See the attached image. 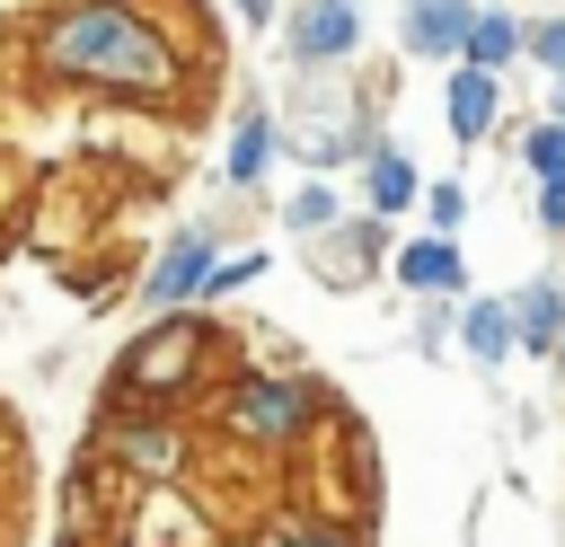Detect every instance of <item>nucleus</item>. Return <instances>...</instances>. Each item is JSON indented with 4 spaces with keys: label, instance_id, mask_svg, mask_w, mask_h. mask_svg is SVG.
<instances>
[{
    "label": "nucleus",
    "instance_id": "nucleus-1",
    "mask_svg": "<svg viewBox=\"0 0 565 547\" xmlns=\"http://www.w3.org/2000/svg\"><path fill=\"white\" fill-rule=\"evenodd\" d=\"M26 53L44 88H79L115 106H168L185 88V44L141 0H53Z\"/></svg>",
    "mask_w": 565,
    "mask_h": 547
},
{
    "label": "nucleus",
    "instance_id": "nucleus-2",
    "mask_svg": "<svg viewBox=\"0 0 565 547\" xmlns=\"http://www.w3.org/2000/svg\"><path fill=\"white\" fill-rule=\"evenodd\" d=\"M212 371V318L203 309H159L106 371V415H177V397H194Z\"/></svg>",
    "mask_w": 565,
    "mask_h": 547
},
{
    "label": "nucleus",
    "instance_id": "nucleus-3",
    "mask_svg": "<svg viewBox=\"0 0 565 547\" xmlns=\"http://www.w3.org/2000/svg\"><path fill=\"white\" fill-rule=\"evenodd\" d=\"M318 415H327V388L318 379H291V371H238L230 397H221L230 441H256V450H291Z\"/></svg>",
    "mask_w": 565,
    "mask_h": 547
},
{
    "label": "nucleus",
    "instance_id": "nucleus-4",
    "mask_svg": "<svg viewBox=\"0 0 565 547\" xmlns=\"http://www.w3.org/2000/svg\"><path fill=\"white\" fill-rule=\"evenodd\" d=\"M212 256H221V238H212L203 221H185L177 238H159V256L141 265V309H150V318H159V309H194Z\"/></svg>",
    "mask_w": 565,
    "mask_h": 547
},
{
    "label": "nucleus",
    "instance_id": "nucleus-5",
    "mask_svg": "<svg viewBox=\"0 0 565 547\" xmlns=\"http://www.w3.org/2000/svg\"><path fill=\"white\" fill-rule=\"evenodd\" d=\"M97 450H106L115 468H132V476H177V468H185L177 415H106V423H97Z\"/></svg>",
    "mask_w": 565,
    "mask_h": 547
},
{
    "label": "nucleus",
    "instance_id": "nucleus-6",
    "mask_svg": "<svg viewBox=\"0 0 565 547\" xmlns=\"http://www.w3.org/2000/svg\"><path fill=\"white\" fill-rule=\"evenodd\" d=\"M282 35H291V62H300V71H327V62H344V53L362 44V9H353V0H300V9L282 18Z\"/></svg>",
    "mask_w": 565,
    "mask_h": 547
},
{
    "label": "nucleus",
    "instance_id": "nucleus-7",
    "mask_svg": "<svg viewBox=\"0 0 565 547\" xmlns=\"http://www.w3.org/2000/svg\"><path fill=\"white\" fill-rule=\"evenodd\" d=\"M274 150H282V124H274L265 106H247V115L230 124V150H221V176H230L238 194H256V185H265V168H274Z\"/></svg>",
    "mask_w": 565,
    "mask_h": 547
},
{
    "label": "nucleus",
    "instance_id": "nucleus-8",
    "mask_svg": "<svg viewBox=\"0 0 565 547\" xmlns=\"http://www.w3.org/2000/svg\"><path fill=\"white\" fill-rule=\"evenodd\" d=\"M468 0H406V53L415 62H450L459 44H468Z\"/></svg>",
    "mask_w": 565,
    "mask_h": 547
},
{
    "label": "nucleus",
    "instance_id": "nucleus-9",
    "mask_svg": "<svg viewBox=\"0 0 565 547\" xmlns=\"http://www.w3.org/2000/svg\"><path fill=\"white\" fill-rule=\"evenodd\" d=\"M362 203H371L380 221L415 203V159H406L397 141H371V150H362Z\"/></svg>",
    "mask_w": 565,
    "mask_h": 547
},
{
    "label": "nucleus",
    "instance_id": "nucleus-10",
    "mask_svg": "<svg viewBox=\"0 0 565 547\" xmlns=\"http://www.w3.org/2000/svg\"><path fill=\"white\" fill-rule=\"evenodd\" d=\"M494 115H503V88H494V71H450V132L459 141H486L494 132Z\"/></svg>",
    "mask_w": 565,
    "mask_h": 547
},
{
    "label": "nucleus",
    "instance_id": "nucleus-11",
    "mask_svg": "<svg viewBox=\"0 0 565 547\" xmlns=\"http://www.w3.org/2000/svg\"><path fill=\"white\" fill-rule=\"evenodd\" d=\"M503 309H512V344H539V353L565 344V291H556V282H530V291L503 300Z\"/></svg>",
    "mask_w": 565,
    "mask_h": 547
},
{
    "label": "nucleus",
    "instance_id": "nucleus-12",
    "mask_svg": "<svg viewBox=\"0 0 565 547\" xmlns=\"http://www.w3.org/2000/svg\"><path fill=\"white\" fill-rule=\"evenodd\" d=\"M397 282L406 291H459V247L450 238H406L397 247Z\"/></svg>",
    "mask_w": 565,
    "mask_h": 547
},
{
    "label": "nucleus",
    "instance_id": "nucleus-13",
    "mask_svg": "<svg viewBox=\"0 0 565 547\" xmlns=\"http://www.w3.org/2000/svg\"><path fill=\"white\" fill-rule=\"evenodd\" d=\"M521 53V18H503V9H477L468 18V44H459V62L468 71H503Z\"/></svg>",
    "mask_w": 565,
    "mask_h": 547
},
{
    "label": "nucleus",
    "instance_id": "nucleus-14",
    "mask_svg": "<svg viewBox=\"0 0 565 547\" xmlns=\"http://www.w3.org/2000/svg\"><path fill=\"white\" fill-rule=\"evenodd\" d=\"M459 344H468L477 362H503V353H512V309H503V300H468V309H459Z\"/></svg>",
    "mask_w": 565,
    "mask_h": 547
},
{
    "label": "nucleus",
    "instance_id": "nucleus-15",
    "mask_svg": "<svg viewBox=\"0 0 565 547\" xmlns=\"http://www.w3.org/2000/svg\"><path fill=\"white\" fill-rule=\"evenodd\" d=\"M335 221H344V203H335V185H300V194L282 203V229H291V238H327Z\"/></svg>",
    "mask_w": 565,
    "mask_h": 547
},
{
    "label": "nucleus",
    "instance_id": "nucleus-16",
    "mask_svg": "<svg viewBox=\"0 0 565 547\" xmlns=\"http://www.w3.org/2000/svg\"><path fill=\"white\" fill-rule=\"evenodd\" d=\"M256 274H265V256H256V247H247V256H212V274H203V300H230V291H247ZM203 300H194V309H203Z\"/></svg>",
    "mask_w": 565,
    "mask_h": 547
},
{
    "label": "nucleus",
    "instance_id": "nucleus-17",
    "mask_svg": "<svg viewBox=\"0 0 565 547\" xmlns=\"http://www.w3.org/2000/svg\"><path fill=\"white\" fill-rule=\"evenodd\" d=\"M521 150H530V168H539L547 185H565V124H539V132H530Z\"/></svg>",
    "mask_w": 565,
    "mask_h": 547
},
{
    "label": "nucleus",
    "instance_id": "nucleus-18",
    "mask_svg": "<svg viewBox=\"0 0 565 547\" xmlns=\"http://www.w3.org/2000/svg\"><path fill=\"white\" fill-rule=\"evenodd\" d=\"M274 547H362V538H353L344 521H291V529H282Z\"/></svg>",
    "mask_w": 565,
    "mask_h": 547
},
{
    "label": "nucleus",
    "instance_id": "nucleus-19",
    "mask_svg": "<svg viewBox=\"0 0 565 547\" xmlns=\"http://www.w3.org/2000/svg\"><path fill=\"white\" fill-rule=\"evenodd\" d=\"M521 44H530V53H539V62H547V71L565 79V18H547V26H530Z\"/></svg>",
    "mask_w": 565,
    "mask_h": 547
},
{
    "label": "nucleus",
    "instance_id": "nucleus-20",
    "mask_svg": "<svg viewBox=\"0 0 565 547\" xmlns=\"http://www.w3.org/2000/svg\"><path fill=\"white\" fill-rule=\"evenodd\" d=\"M459 212H468V194H459V185H433V238H450Z\"/></svg>",
    "mask_w": 565,
    "mask_h": 547
},
{
    "label": "nucleus",
    "instance_id": "nucleus-21",
    "mask_svg": "<svg viewBox=\"0 0 565 547\" xmlns=\"http://www.w3.org/2000/svg\"><path fill=\"white\" fill-rule=\"evenodd\" d=\"M539 221H547V229H565V185H539Z\"/></svg>",
    "mask_w": 565,
    "mask_h": 547
},
{
    "label": "nucleus",
    "instance_id": "nucleus-22",
    "mask_svg": "<svg viewBox=\"0 0 565 547\" xmlns=\"http://www.w3.org/2000/svg\"><path fill=\"white\" fill-rule=\"evenodd\" d=\"M230 9H238L247 26H274V0H230Z\"/></svg>",
    "mask_w": 565,
    "mask_h": 547
}]
</instances>
